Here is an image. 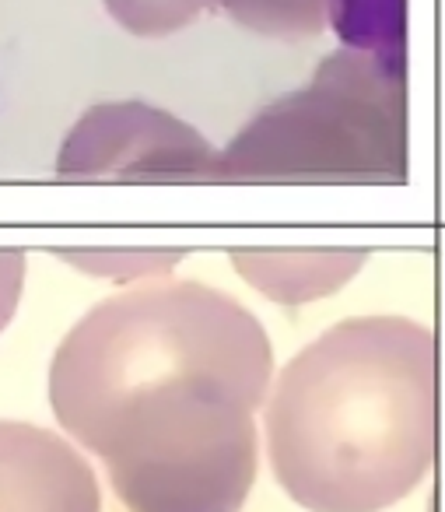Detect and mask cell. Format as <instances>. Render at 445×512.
I'll return each mask as SVG.
<instances>
[{"instance_id": "1", "label": "cell", "mask_w": 445, "mask_h": 512, "mask_svg": "<svg viewBox=\"0 0 445 512\" xmlns=\"http://www.w3.org/2000/svg\"><path fill=\"white\" fill-rule=\"evenodd\" d=\"M270 383V337L239 299L162 278L74 323L50 365V404L130 512H242Z\"/></svg>"}, {"instance_id": "2", "label": "cell", "mask_w": 445, "mask_h": 512, "mask_svg": "<svg viewBox=\"0 0 445 512\" xmlns=\"http://www.w3.org/2000/svg\"><path fill=\"white\" fill-rule=\"evenodd\" d=\"M267 460L309 512H382L435 467V334L410 316L340 320L270 383Z\"/></svg>"}, {"instance_id": "3", "label": "cell", "mask_w": 445, "mask_h": 512, "mask_svg": "<svg viewBox=\"0 0 445 512\" xmlns=\"http://www.w3.org/2000/svg\"><path fill=\"white\" fill-rule=\"evenodd\" d=\"M403 162L400 71L379 53L347 46L326 57L305 88L253 116L218 151L214 179L400 176Z\"/></svg>"}, {"instance_id": "4", "label": "cell", "mask_w": 445, "mask_h": 512, "mask_svg": "<svg viewBox=\"0 0 445 512\" xmlns=\"http://www.w3.org/2000/svg\"><path fill=\"white\" fill-rule=\"evenodd\" d=\"M218 148L197 127L148 102L92 106L64 137L67 179H214Z\"/></svg>"}, {"instance_id": "5", "label": "cell", "mask_w": 445, "mask_h": 512, "mask_svg": "<svg viewBox=\"0 0 445 512\" xmlns=\"http://www.w3.org/2000/svg\"><path fill=\"white\" fill-rule=\"evenodd\" d=\"M0 512H102L92 463L50 428L0 421Z\"/></svg>"}, {"instance_id": "6", "label": "cell", "mask_w": 445, "mask_h": 512, "mask_svg": "<svg viewBox=\"0 0 445 512\" xmlns=\"http://www.w3.org/2000/svg\"><path fill=\"white\" fill-rule=\"evenodd\" d=\"M361 249H242L232 253V267L249 288L281 306L333 295L365 267Z\"/></svg>"}, {"instance_id": "7", "label": "cell", "mask_w": 445, "mask_h": 512, "mask_svg": "<svg viewBox=\"0 0 445 512\" xmlns=\"http://www.w3.org/2000/svg\"><path fill=\"white\" fill-rule=\"evenodd\" d=\"M207 8L267 39H316L330 25L326 0H207Z\"/></svg>"}, {"instance_id": "8", "label": "cell", "mask_w": 445, "mask_h": 512, "mask_svg": "<svg viewBox=\"0 0 445 512\" xmlns=\"http://www.w3.org/2000/svg\"><path fill=\"white\" fill-rule=\"evenodd\" d=\"M60 260L78 267L81 274L116 281V285H148V281L169 278V271L183 260V253H169V249H85V253H60Z\"/></svg>"}, {"instance_id": "9", "label": "cell", "mask_w": 445, "mask_h": 512, "mask_svg": "<svg viewBox=\"0 0 445 512\" xmlns=\"http://www.w3.org/2000/svg\"><path fill=\"white\" fill-rule=\"evenodd\" d=\"M330 25H337L340 39L354 50L379 53L389 60L400 36V0H326Z\"/></svg>"}, {"instance_id": "10", "label": "cell", "mask_w": 445, "mask_h": 512, "mask_svg": "<svg viewBox=\"0 0 445 512\" xmlns=\"http://www.w3.org/2000/svg\"><path fill=\"white\" fill-rule=\"evenodd\" d=\"M102 4L123 32L141 39L176 36L207 11V0H102Z\"/></svg>"}, {"instance_id": "11", "label": "cell", "mask_w": 445, "mask_h": 512, "mask_svg": "<svg viewBox=\"0 0 445 512\" xmlns=\"http://www.w3.org/2000/svg\"><path fill=\"white\" fill-rule=\"evenodd\" d=\"M25 288V253L18 249H0V330L8 327L22 302Z\"/></svg>"}]
</instances>
